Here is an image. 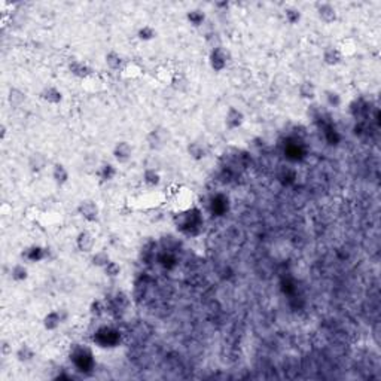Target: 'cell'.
I'll return each instance as SVG.
<instances>
[{
  "instance_id": "cell-37",
  "label": "cell",
  "mask_w": 381,
  "mask_h": 381,
  "mask_svg": "<svg viewBox=\"0 0 381 381\" xmlns=\"http://www.w3.org/2000/svg\"><path fill=\"white\" fill-rule=\"evenodd\" d=\"M104 313V304L102 299H94L91 304H89V314L92 317H100Z\"/></svg>"
},
{
  "instance_id": "cell-21",
  "label": "cell",
  "mask_w": 381,
  "mask_h": 381,
  "mask_svg": "<svg viewBox=\"0 0 381 381\" xmlns=\"http://www.w3.org/2000/svg\"><path fill=\"white\" fill-rule=\"evenodd\" d=\"M15 358L19 364H30L36 358V351L33 347L27 343H22L21 346L15 350Z\"/></svg>"
},
{
  "instance_id": "cell-3",
  "label": "cell",
  "mask_w": 381,
  "mask_h": 381,
  "mask_svg": "<svg viewBox=\"0 0 381 381\" xmlns=\"http://www.w3.org/2000/svg\"><path fill=\"white\" fill-rule=\"evenodd\" d=\"M172 140V131L167 127L158 125L154 130H151L146 136V143L151 151L159 152L162 151Z\"/></svg>"
},
{
  "instance_id": "cell-15",
  "label": "cell",
  "mask_w": 381,
  "mask_h": 381,
  "mask_svg": "<svg viewBox=\"0 0 381 381\" xmlns=\"http://www.w3.org/2000/svg\"><path fill=\"white\" fill-rule=\"evenodd\" d=\"M40 99L45 103L57 106V104H60L63 102V92H61V89H58L57 87L50 85V87H45L40 91Z\"/></svg>"
},
{
  "instance_id": "cell-25",
  "label": "cell",
  "mask_w": 381,
  "mask_h": 381,
  "mask_svg": "<svg viewBox=\"0 0 381 381\" xmlns=\"http://www.w3.org/2000/svg\"><path fill=\"white\" fill-rule=\"evenodd\" d=\"M337 48H338V51L341 52L343 58H348V57H353L358 52V42L353 37H344Z\"/></svg>"
},
{
  "instance_id": "cell-14",
  "label": "cell",
  "mask_w": 381,
  "mask_h": 381,
  "mask_svg": "<svg viewBox=\"0 0 381 381\" xmlns=\"http://www.w3.org/2000/svg\"><path fill=\"white\" fill-rule=\"evenodd\" d=\"M51 177H52V180H54V183H55L57 186H64V185L69 182V179H70L69 170L66 169V165H64V164H61V162H55V164L52 165Z\"/></svg>"
},
{
  "instance_id": "cell-23",
  "label": "cell",
  "mask_w": 381,
  "mask_h": 381,
  "mask_svg": "<svg viewBox=\"0 0 381 381\" xmlns=\"http://www.w3.org/2000/svg\"><path fill=\"white\" fill-rule=\"evenodd\" d=\"M27 100V94L26 91H22L21 88L17 87H11L9 91H8V103L11 107L17 109V107H21L22 104L26 103Z\"/></svg>"
},
{
  "instance_id": "cell-1",
  "label": "cell",
  "mask_w": 381,
  "mask_h": 381,
  "mask_svg": "<svg viewBox=\"0 0 381 381\" xmlns=\"http://www.w3.org/2000/svg\"><path fill=\"white\" fill-rule=\"evenodd\" d=\"M167 203H169V194H165L164 190L151 189L145 192V194H140L136 198H133L131 200V208L149 211V210L162 207Z\"/></svg>"
},
{
  "instance_id": "cell-16",
  "label": "cell",
  "mask_w": 381,
  "mask_h": 381,
  "mask_svg": "<svg viewBox=\"0 0 381 381\" xmlns=\"http://www.w3.org/2000/svg\"><path fill=\"white\" fill-rule=\"evenodd\" d=\"M67 67H69L70 73H72L75 78L81 79V81L85 79V78L89 76L91 73H94V70L91 69L87 63H84V61H81V60H72Z\"/></svg>"
},
{
  "instance_id": "cell-39",
  "label": "cell",
  "mask_w": 381,
  "mask_h": 381,
  "mask_svg": "<svg viewBox=\"0 0 381 381\" xmlns=\"http://www.w3.org/2000/svg\"><path fill=\"white\" fill-rule=\"evenodd\" d=\"M6 137H8V127L6 124H0V140L5 141Z\"/></svg>"
},
{
  "instance_id": "cell-19",
  "label": "cell",
  "mask_w": 381,
  "mask_h": 381,
  "mask_svg": "<svg viewBox=\"0 0 381 381\" xmlns=\"http://www.w3.org/2000/svg\"><path fill=\"white\" fill-rule=\"evenodd\" d=\"M174 73L173 70L170 69L167 64H159L158 67L155 69V73H154V76H155V79L159 82V84H162V85H172V82H173L174 79Z\"/></svg>"
},
{
  "instance_id": "cell-8",
  "label": "cell",
  "mask_w": 381,
  "mask_h": 381,
  "mask_svg": "<svg viewBox=\"0 0 381 381\" xmlns=\"http://www.w3.org/2000/svg\"><path fill=\"white\" fill-rule=\"evenodd\" d=\"M316 12L320 21H323L325 24H332L338 19V11L337 8L329 3V2H320L316 5Z\"/></svg>"
},
{
  "instance_id": "cell-33",
  "label": "cell",
  "mask_w": 381,
  "mask_h": 381,
  "mask_svg": "<svg viewBox=\"0 0 381 381\" xmlns=\"http://www.w3.org/2000/svg\"><path fill=\"white\" fill-rule=\"evenodd\" d=\"M42 215H43V210L36 204H30L24 208V218L30 222H39Z\"/></svg>"
},
{
  "instance_id": "cell-35",
  "label": "cell",
  "mask_w": 381,
  "mask_h": 381,
  "mask_svg": "<svg viewBox=\"0 0 381 381\" xmlns=\"http://www.w3.org/2000/svg\"><path fill=\"white\" fill-rule=\"evenodd\" d=\"M170 87L173 88L174 91H179V92H185L188 87H189V81H188V78L185 76V75H179V73H176L174 75V79L173 82H172V85Z\"/></svg>"
},
{
  "instance_id": "cell-6",
  "label": "cell",
  "mask_w": 381,
  "mask_h": 381,
  "mask_svg": "<svg viewBox=\"0 0 381 381\" xmlns=\"http://www.w3.org/2000/svg\"><path fill=\"white\" fill-rule=\"evenodd\" d=\"M133 152H134V149H133L130 141L120 140V141H116V145L112 149V156H113L116 164H127L133 158Z\"/></svg>"
},
{
  "instance_id": "cell-28",
  "label": "cell",
  "mask_w": 381,
  "mask_h": 381,
  "mask_svg": "<svg viewBox=\"0 0 381 381\" xmlns=\"http://www.w3.org/2000/svg\"><path fill=\"white\" fill-rule=\"evenodd\" d=\"M186 21L189 22L192 27L198 29L204 24L206 21V14L201 9H190L186 12Z\"/></svg>"
},
{
  "instance_id": "cell-29",
  "label": "cell",
  "mask_w": 381,
  "mask_h": 381,
  "mask_svg": "<svg viewBox=\"0 0 381 381\" xmlns=\"http://www.w3.org/2000/svg\"><path fill=\"white\" fill-rule=\"evenodd\" d=\"M11 278L17 283H22L29 278V268L24 265V264H15L12 268H11Z\"/></svg>"
},
{
  "instance_id": "cell-32",
  "label": "cell",
  "mask_w": 381,
  "mask_h": 381,
  "mask_svg": "<svg viewBox=\"0 0 381 381\" xmlns=\"http://www.w3.org/2000/svg\"><path fill=\"white\" fill-rule=\"evenodd\" d=\"M156 37V29L151 24H145L137 30V39L140 42H151Z\"/></svg>"
},
{
  "instance_id": "cell-10",
  "label": "cell",
  "mask_w": 381,
  "mask_h": 381,
  "mask_svg": "<svg viewBox=\"0 0 381 381\" xmlns=\"http://www.w3.org/2000/svg\"><path fill=\"white\" fill-rule=\"evenodd\" d=\"M81 82H82L81 84L82 89L85 92H88V94H99V92H102L104 89V81L102 79V76L97 75L96 72L91 73L85 79H82Z\"/></svg>"
},
{
  "instance_id": "cell-36",
  "label": "cell",
  "mask_w": 381,
  "mask_h": 381,
  "mask_svg": "<svg viewBox=\"0 0 381 381\" xmlns=\"http://www.w3.org/2000/svg\"><path fill=\"white\" fill-rule=\"evenodd\" d=\"M103 273H104V276H106L107 278H116V277H120V274L122 273V268L118 262L110 260V262H109V264H107V265L103 268Z\"/></svg>"
},
{
  "instance_id": "cell-12",
  "label": "cell",
  "mask_w": 381,
  "mask_h": 381,
  "mask_svg": "<svg viewBox=\"0 0 381 381\" xmlns=\"http://www.w3.org/2000/svg\"><path fill=\"white\" fill-rule=\"evenodd\" d=\"M94 246H96V237H94L92 232L84 229L76 235V247H78L79 252L91 253L94 250Z\"/></svg>"
},
{
  "instance_id": "cell-22",
  "label": "cell",
  "mask_w": 381,
  "mask_h": 381,
  "mask_svg": "<svg viewBox=\"0 0 381 381\" xmlns=\"http://www.w3.org/2000/svg\"><path fill=\"white\" fill-rule=\"evenodd\" d=\"M186 151H188V155L194 161H203L207 156V148H206V145L201 143V141H198V140L190 141L189 145H188V148H186Z\"/></svg>"
},
{
  "instance_id": "cell-41",
  "label": "cell",
  "mask_w": 381,
  "mask_h": 381,
  "mask_svg": "<svg viewBox=\"0 0 381 381\" xmlns=\"http://www.w3.org/2000/svg\"><path fill=\"white\" fill-rule=\"evenodd\" d=\"M215 6H216V8H224V9H228V8H229V2H218V3H215Z\"/></svg>"
},
{
  "instance_id": "cell-7",
  "label": "cell",
  "mask_w": 381,
  "mask_h": 381,
  "mask_svg": "<svg viewBox=\"0 0 381 381\" xmlns=\"http://www.w3.org/2000/svg\"><path fill=\"white\" fill-rule=\"evenodd\" d=\"M67 319V312L64 308H58V310H52V312L46 313L43 320H42V325L46 330H57L63 322H66Z\"/></svg>"
},
{
  "instance_id": "cell-26",
  "label": "cell",
  "mask_w": 381,
  "mask_h": 381,
  "mask_svg": "<svg viewBox=\"0 0 381 381\" xmlns=\"http://www.w3.org/2000/svg\"><path fill=\"white\" fill-rule=\"evenodd\" d=\"M143 182L149 189H156L159 186V183H161V174L158 173L155 169L148 167L143 172Z\"/></svg>"
},
{
  "instance_id": "cell-11",
  "label": "cell",
  "mask_w": 381,
  "mask_h": 381,
  "mask_svg": "<svg viewBox=\"0 0 381 381\" xmlns=\"http://www.w3.org/2000/svg\"><path fill=\"white\" fill-rule=\"evenodd\" d=\"M120 73H121L122 78L127 79V81H136V79H140L145 75V67L140 64L139 61L131 60V61H125V64H124V67H122Z\"/></svg>"
},
{
  "instance_id": "cell-17",
  "label": "cell",
  "mask_w": 381,
  "mask_h": 381,
  "mask_svg": "<svg viewBox=\"0 0 381 381\" xmlns=\"http://www.w3.org/2000/svg\"><path fill=\"white\" fill-rule=\"evenodd\" d=\"M298 96L305 102H313L317 97V87L313 81H302L298 85Z\"/></svg>"
},
{
  "instance_id": "cell-34",
  "label": "cell",
  "mask_w": 381,
  "mask_h": 381,
  "mask_svg": "<svg viewBox=\"0 0 381 381\" xmlns=\"http://www.w3.org/2000/svg\"><path fill=\"white\" fill-rule=\"evenodd\" d=\"M325 100L329 107H340L343 104V99L341 94L335 89H326L325 91Z\"/></svg>"
},
{
  "instance_id": "cell-30",
  "label": "cell",
  "mask_w": 381,
  "mask_h": 381,
  "mask_svg": "<svg viewBox=\"0 0 381 381\" xmlns=\"http://www.w3.org/2000/svg\"><path fill=\"white\" fill-rule=\"evenodd\" d=\"M110 260H112L110 259V255L106 250H99V252H96V253L91 255V265L96 267V268H102L103 270Z\"/></svg>"
},
{
  "instance_id": "cell-27",
  "label": "cell",
  "mask_w": 381,
  "mask_h": 381,
  "mask_svg": "<svg viewBox=\"0 0 381 381\" xmlns=\"http://www.w3.org/2000/svg\"><path fill=\"white\" fill-rule=\"evenodd\" d=\"M118 174V169L112 162H103L99 169V177L102 182H112Z\"/></svg>"
},
{
  "instance_id": "cell-9",
  "label": "cell",
  "mask_w": 381,
  "mask_h": 381,
  "mask_svg": "<svg viewBox=\"0 0 381 381\" xmlns=\"http://www.w3.org/2000/svg\"><path fill=\"white\" fill-rule=\"evenodd\" d=\"M244 121H246V116H244V113H243L240 109L231 106L226 110L224 122H225V127L228 130H239V128H242Z\"/></svg>"
},
{
  "instance_id": "cell-24",
  "label": "cell",
  "mask_w": 381,
  "mask_h": 381,
  "mask_svg": "<svg viewBox=\"0 0 381 381\" xmlns=\"http://www.w3.org/2000/svg\"><path fill=\"white\" fill-rule=\"evenodd\" d=\"M104 63L107 66V69L115 70V72H121L124 64H125V60L122 57L120 52L116 51H109L106 55H104Z\"/></svg>"
},
{
  "instance_id": "cell-13",
  "label": "cell",
  "mask_w": 381,
  "mask_h": 381,
  "mask_svg": "<svg viewBox=\"0 0 381 381\" xmlns=\"http://www.w3.org/2000/svg\"><path fill=\"white\" fill-rule=\"evenodd\" d=\"M48 162H50L48 156L45 155L43 152H40V151L33 152L32 155L29 156V161H27L29 169H30L33 173H40V172H43V170L48 167Z\"/></svg>"
},
{
  "instance_id": "cell-38",
  "label": "cell",
  "mask_w": 381,
  "mask_h": 381,
  "mask_svg": "<svg viewBox=\"0 0 381 381\" xmlns=\"http://www.w3.org/2000/svg\"><path fill=\"white\" fill-rule=\"evenodd\" d=\"M0 353L3 356H11L12 354V343L9 340H2L0 341Z\"/></svg>"
},
{
  "instance_id": "cell-18",
  "label": "cell",
  "mask_w": 381,
  "mask_h": 381,
  "mask_svg": "<svg viewBox=\"0 0 381 381\" xmlns=\"http://www.w3.org/2000/svg\"><path fill=\"white\" fill-rule=\"evenodd\" d=\"M322 60H323V63H325L326 66L335 67V66L341 64L344 58H343L341 52L338 51L337 46H328V48H325V51H323Z\"/></svg>"
},
{
  "instance_id": "cell-2",
  "label": "cell",
  "mask_w": 381,
  "mask_h": 381,
  "mask_svg": "<svg viewBox=\"0 0 381 381\" xmlns=\"http://www.w3.org/2000/svg\"><path fill=\"white\" fill-rule=\"evenodd\" d=\"M172 210L177 215H185L195 206V194L188 186H177L172 198H169Z\"/></svg>"
},
{
  "instance_id": "cell-4",
  "label": "cell",
  "mask_w": 381,
  "mask_h": 381,
  "mask_svg": "<svg viewBox=\"0 0 381 381\" xmlns=\"http://www.w3.org/2000/svg\"><path fill=\"white\" fill-rule=\"evenodd\" d=\"M76 211L88 224H96L100 219V207L92 200H84V201H81L78 204V207H76Z\"/></svg>"
},
{
  "instance_id": "cell-20",
  "label": "cell",
  "mask_w": 381,
  "mask_h": 381,
  "mask_svg": "<svg viewBox=\"0 0 381 381\" xmlns=\"http://www.w3.org/2000/svg\"><path fill=\"white\" fill-rule=\"evenodd\" d=\"M37 224H40V225L43 226V228H46V229H51V228H57V226L61 225L63 224V218L57 211H43V215H42V218L39 219Z\"/></svg>"
},
{
  "instance_id": "cell-5",
  "label": "cell",
  "mask_w": 381,
  "mask_h": 381,
  "mask_svg": "<svg viewBox=\"0 0 381 381\" xmlns=\"http://www.w3.org/2000/svg\"><path fill=\"white\" fill-rule=\"evenodd\" d=\"M228 60H229L228 52L222 46H215L210 51V55H208L210 69L213 70V72H216V73L224 72L226 69V66H228Z\"/></svg>"
},
{
  "instance_id": "cell-31",
  "label": "cell",
  "mask_w": 381,
  "mask_h": 381,
  "mask_svg": "<svg viewBox=\"0 0 381 381\" xmlns=\"http://www.w3.org/2000/svg\"><path fill=\"white\" fill-rule=\"evenodd\" d=\"M284 19H286L288 24L296 26V24H299L301 19H302V12H301L296 6H288V8L284 9Z\"/></svg>"
},
{
  "instance_id": "cell-40",
  "label": "cell",
  "mask_w": 381,
  "mask_h": 381,
  "mask_svg": "<svg viewBox=\"0 0 381 381\" xmlns=\"http://www.w3.org/2000/svg\"><path fill=\"white\" fill-rule=\"evenodd\" d=\"M0 211H2V215H3V216H6L9 211H12V207H11V206H8L6 203H3V204H2V208H0Z\"/></svg>"
}]
</instances>
